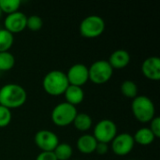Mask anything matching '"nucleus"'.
Segmentation results:
<instances>
[{"label":"nucleus","instance_id":"nucleus-17","mask_svg":"<svg viewBox=\"0 0 160 160\" xmlns=\"http://www.w3.org/2000/svg\"><path fill=\"white\" fill-rule=\"evenodd\" d=\"M75 128L79 131H87L92 128L93 121L89 114L85 112H78L73 123Z\"/></svg>","mask_w":160,"mask_h":160},{"label":"nucleus","instance_id":"nucleus-1","mask_svg":"<svg viewBox=\"0 0 160 160\" xmlns=\"http://www.w3.org/2000/svg\"><path fill=\"white\" fill-rule=\"evenodd\" d=\"M26 99L25 89L17 83H7L0 88V105L9 110L22 107Z\"/></svg>","mask_w":160,"mask_h":160},{"label":"nucleus","instance_id":"nucleus-22","mask_svg":"<svg viewBox=\"0 0 160 160\" xmlns=\"http://www.w3.org/2000/svg\"><path fill=\"white\" fill-rule=\"evenodd\" d=\"M21 0H0V9L7 15L19 11Z\"/></svg>","mask_w":160,"mask_h":160},{"label":"nucleus","instance_id":"nucleus-12","mask_svg":"<svg viewBox=\"0 0 160 160\" xmlns=\"http://www.w3.org/2000/svg\"><path fill=\"white\" fill-rule=\"evenodd\" d=\"M142 72L145 78L151 81L160 79V59L158 56H150L142 64Z\"/></svg>","mask_w":160,"mask_h":160},{"label":"nucleus","instance_id":"nucleus-24","mask_svg":"<svg viewBox=\"0 0 160 160\" xmlns=\"http://www.w3.org/2000/svg\"><path fill=\"white\" fill-rule=\"evenodd\" d=\"M12 114L9 109L0 105V128L8 127L11 122Z\"/></svg>","mask_w":160,"mask_h":160},{"label":"nucleus","instance_id":"nucleus-5","mask_svg":"<svg viewBox=\"0 0 160 160\" xmlns=\"http://www.w3.org/2000/svg\"><path fill=\"white\" fill-rule=\"evenodd\" d=\"M105 30V22L98 15H89L80 23V34L85 38H96Z\"/></svg>","mask_w":160,"mask_h":160},{"label":"nucleus","instance_id":"nucleus-29","mask_svg":"<svg viewBox=\"0 0 160 160\" xmlns=\"http://www.w3.org/2000/svg\"><path fill=\"white\" fill-rule=\"evenodd\" d=\"M128 160H134V159H128Z\"/></svg>","mask_w":160,"mask_h":160},{"label":"nucleus","instance_id":"nucleus-15","mask_svg":"<svg viewBox=\"0 0 160 160\" xmlns=\"http://www.w3.org/2000/svg\"><path fill=\"white\" fill-rule=\"evenodd\" d=\"M64 96L66 98V102L75 107L81 104L84 99V92L82 88L79 86H75V85H70V84L65 91Z\"/></svg>","mask_w":160,"mask_h":160},{"label":"nucleus","instance_id":"nucleus-13","mask_svg":"<svg viewBox=\"0 0 160 160\" xmlns=\"http://www.w3.org/2000/svg\"><path fill=\"white\" fill-rule=\"evenodd\" d=\"M108 62L113 70L123 69L126 67H128V64L130 63V54L126 50L123 49L116 50L111 54Z\"/></svg>","mask_w":160,"mask_h":160},{"label":"nucleus","instance_id":"nucleus-3","mask_svg":"<svg viewBox=\"0 0 160 160\" xmlns=\"http://www.w3.org/2000/svg\"><path fill=\"white\" fill-rule=\"evenodd\" d=\"M134 117L141 123H150L156 116V108L152 99L146 96H137L131 104Z\"/></svg>","mask_w":160,"mask_h":160},{"label":"nucleus","instance_id":"nucleus-9","mask_svg":"<svg viewBox=\"0 0 160 160\" xmlns=\"http://www.w3.org/2000/svg\"><path fill=\"white\" fill-rule=\"evenodd\" d=\"M135 142L133 136L129 133H120L115 136L112 142V152L119 157H124L128 155L134 148Z\"/></svg>","mask_w":160,"mask_h":160},{"label":"nucleus","instance_id":"nucleus-11","mask_svg":"<svg viewBox=\"0 0 160 160\" xmlns=\"http://www.w3.org/2000/svg\"><path fill=\"white\" fill-rule=\"evenodd\" d=\"M27 17L24 13L21 11H16L14 13L8 14L4 20V29L9 33L17 34L22 32L26 28Z\"/></svg>","mask_w":160,"mask_h":160},{"label":"nucleus","instance_id":"nucleus-21","mask_svg":"<svg viewBox=\"0 0 160 160\" xmlns=\"http://www.w3.org/2000/svg\"><path fill=\"white\" fill-rule=\"evenodd\" d=\"M15 58L9 52H0V71H8L13 68Z\"/></svg>","mask_w":160,"mask_h":160},{"label":"nucleus","instance_id":"nucleus-7","mask_svg":"<svg viewBox=\"0 0 160 160\" xmlns=\"http://www.w3.org/2000/svg\"><path fill=\"white\" fill-rule=\"evenodd\" d=\"M117 135V126L110 119L100 120L94 128L93 136L98 142L109 144Z\"/></svg>","mask_w":160,"mask_h":160},{"label":"nucleus","instance_id":"nucleus-18","mask_svg":"<svg viewBox=\"0 0 160 160\" xmlns=\"http://www.w3.org/2000/svg\"><path fill=\"white\" fill-rule=\"evenodd\" d=\"M52 153L57 160H68L72 157L73 149L67 142H59Z\"/></svg>","mask_w":160,"mask_h":160},{"label":"nucleus","instance_id":"nucleus-16","mask_svg":"<svg viewBox=\"0 0 160 160\" xmlns=\"http://www.w3.org/2000/svg\"><path fill=\"white\" fill-rule=\"evenodd\" d=\"M133 139L135 143H138L142 146H147L155 142L156 137L154 136L149 128H142L136 131L133 136Z\"/></svg>","mask_w":160,"mask_h":160},{"label":"nucleus","instance_id":"nucleus-2","mask_svg":"<svg viewBox=\"0 0 160 160\" xmlns=\"http://www.w3.org/2000/svg\"><path fill=\"white\" fill-rule=\"evenodd\" d=\"M69 83L65 72L61 70H52L48 72L42 81L44 91L50 96H61L68 87Z\"/></svg>","mask_w":160,"mask_h":160},{"label":"nucleus","instance_id":"nucleus-27","mask_svg":"<svg viewBox=\"0 0 160 160\" xmlns=\"http://www.w3.org/2000/svg\"><path fill=\"white\" fill-rule=\"evenodd\" d=\"M109 151V144L103 143V142H98L97 147H96V153L98 155H105Z\"/></svg>","mask_w":160,"mask_h":160},{"label":"nucleus","instance_id":"nucleus-10","mask_svg":"<svg viewBox=\"0 0 160 160\" xmlns=\"http://www.w3.org/2000/svg\"><path fill=\"white\" fill-rule=\"evenodd\" d=\"M66 75L70 85L82 87L89 81L88 67L80 63L71 66Z\"/></svg>","mask_w":160,"mask_h":160},{"label":"nucleus","instance_id":"nucleus-4","mask_svg":"<svg viewBox=\"0 0 160 160\" xmlns=\"http://www.w3.org/2000/svg\"><path fill=\"white\" fill-rule=\"evenodd\" d=\"M78 112L75 106L68 102H61L57 104L52 111V122L57 127H68L73 123Z\"/></svg>","mask_w":160,"mask_h":160},{"label":"nucleus","instance_id":"nucleus-23","mask_svg":"<svg viewBox=\"0 0 160 160\" xmlns=\"http://www.w3.org/2000/svg\"><path fill=\"white\" fill-rule=\"evenodd\" d=\"M43 21L38 15H31L27 17L26 20V28H28L32 32H38L42 28Z\"/></svg>","mask_w":160,"mask_h":160},{"label":"nucleus","instance_id":"nucleus-19","mask_svg":"<svg viewBox=\"0 0 160 160\" xmlns=\"http://www.w3.org/2000/svg\"><path fill=\"white\" fill-rule=\"evenodd\" d=\"M121 93L128 98L134 99L138 96V85L130 80H127L121 84Z\"/></svg>","mask_w":160,"mask_h":160},{"label":"nucleus","instance_id":"nucleus-26","mask_svg":"<svg viewBox=\"0 0 160 160\" xmlns=\"http://www.w3.org/2000/svg\"><path fill=\"white\" fill-rule=\"evenodd\" d=\"M36 160H57L52 152H40Z\"/></svg>","mask_w":160,"mask_h":160},{"label":"nucleus","instance_id":"nucleus-6","mask_svg":"<svg viewBox=\"0 0 160 160\" xmlns=\"http://www.w3.org/2000/svg\"><path fill=\"white\" fill-rule=\"evenodd\" d=\"M89 80L95 84L108 82L113 74V69L107 60H98L88 68Z\"/></svg>","mask_w":160,"mask_h":160},{"label":"nucleus","instance_id":"nucleus-14","mask_svg":"<svg viewBox=\"0 0 160 160\" xmlns=\"http://www.w3.org/2000/svg\"><path fill=\"white\" fill-rule=\"evenodd\" d=\"M98 142L91 134H85L81 136L77 141L78 150L84 155H90L96 151Z\"/></svg>","mask_w":160,"mask_h":160},{"label":"nucleus","instance_id":"nucleus-28","mask_svg":"<svg viewBox=\"0 0 160 160\" xmlns=\"http://www.w3.org/2000/svg\"><path fill=\"white\" fill-rule=\"evenodd\" d=\"M2 14H3V12H2V10L0 9V18L2 17Z\"/></svg>","mask_w":160,"mask_h":160},{"label":"nucleus","instance_id":"nucleus-25","mask_svg":"<svg viewBox=\"0 0 160 160\" xmlns=\"http://www.w3.org/2000/svg\"><path fill=\"white\" fill-rule=\"evenodd\" d=\"M150 130L154 134L156 138L160 137V118L158 116H155L153 120L150 122Z\"/></svg>","mask_w":160,"mask_h":160},{"label":"nucleus","instance_id":"nucleus-8","mask_svg":"<svg viewBox=\"0 0 160 160\" xmlns=\"http://www.w3.org/2000/svg\"><path fill=\"white\" fill-rule=\"evenodd\" d=\"M34 141L41 152H53L59 143L57 135L54 132L47 129H41L38 131L34 137Z\"/></svg>","mask_w":160,"mask_h":160},{"label":"nucleus","instance_id":"nucleus-20","mask_svg":"<svg viewBox=\"0 0 160 160\" xmlns=\"http://www.w3.org/2000/svg\"><path fill=\"white\" fill-rule=\"evenodd\" d=\"M14 42V37L4 28H0V52H8Z\"/></svg>","mask_w":160,"mask_h":160}]
</instances>
